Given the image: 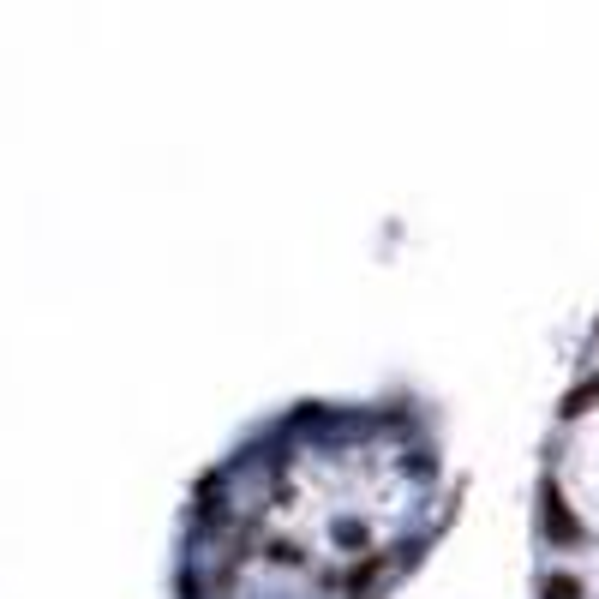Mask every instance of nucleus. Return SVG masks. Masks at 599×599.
Instances as JSON below:
<instances>
[{"mask_svg": "<svg viewBox=\"0 0 599 599\" xmlns=\"http://www.w3.org/2000/svg\"><path fill=\"white\" fill-rule=\"evenodd\" d=\"M594 402H599V378H588L582 390H570V396H564V414H588Z\"/></svg>", "mask_w": 599, "mask_h": 599, "instance_id": "7ed1b4c3", "label": "nucleus"}, {"mask_svg": "<svg viewBox=\"0 0 599 599\" xmlns=\"http://www.w3.org/2000/svg\"><path fill=\"white\" fill-rule=\"evenodd\" d=\"M540 504H546V540H558V546H576V540H582V528H576V516H570L564 492H558V486H546V492H540Z\"/></svg>", "mask_w": 599, "mask_h": 599, "instance_id": "f257e3e1", "label": "nucleus"}, {"mask_svg": "<svg viewBox=\"0 0 599 599\" xmlns=\"http://www.w3.org/2000/svg\"><path fill=\"white\" fill-rule=\"evenodd\" d=\"M540 599H582V576H564V570L540 576Z\"/></svg>", "mask_w": 599, "mask_h": 599, "instance_id": "f03ea898", "label": "nucleus"}, {"mask_svg": "<svg viewBox=\"0 0 599 599\" xmlns=\"http://www.w3.org/2000/svg\"><path fill=\"white\" fill-rule=\"evenodd\" d=\"M378 570H384V558H372V564H360V570H354V594H366V588L378 582Z\"/></svg>", "mask_w": 599, "mask_h": 599, "instance_id": "20e7f679", "label": "nucleus"}]
</instances>
